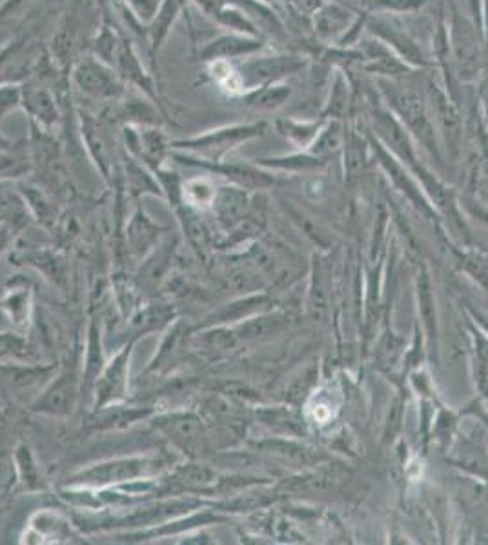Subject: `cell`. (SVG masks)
Returning <instances> with one entry per match:
<instances>
[{
  "label": "cell",
  "mask_w": 488,
  "mask_h": 545,
  "mask_svg": "<svg viewBox=\"0 0 488 545\" xmlns=\"http://www.w3.org/2000/svg\"><path fill=\"white\" fill-rule=\"evenodd\" d=\"M15 462H16V469H18V475H20L22 482L31 489L38 487V469L35 466L33 455H31L27 445H18L16 447Z\"/></svg>",
  "instance_id": "obj_25"
},
{
  "label": "cell",
  "mask_w": 488,
  "mask_h": 545,
  "mask_svg": "<svg viewBox=\"0 0 488 545\" xmlns=\"http://www.w3.org/2000/svg\"><path fill=\"white\" fill-rule=\"evenodd\" d=\"M212 209L223 224H234L241 220L246 209V194L239 187H219L216 191Z\"/></svg>",
  "instance_id": "obj_15"
},
{
  "label": "cell",
  "mask_w": 488,
  "mask_h": 545,
  "mask_svg": "<svg viewBox=\"0 0 488 545\" xmlns=\"http://www.w3.org/2000/svg\"><path fill=\"white\" fill-rule=\"evenodd\" d=\"M154 424L179 449L188 451L190 456H196V453L205 447V424L194 413H168L155 418Z\"/></svg>",
  "instance_id": "obj_5"
},
{
  "label": "cell",
  "mask_w": 488,
  "mask_h": 545,
  "mask_svg": "<svg viewBox=\"0 0 488 545\" xmlns=\"http://www.w3.org/2000/svg\"><path fill=\"white\" fill-rule=\"evenodd\" d=\"M166 464L157 456H130L115 458L110 462L97 464L86 471L73 477V484L88 489H106L119 487L124 484H133L139 480H148L161 473Z\"/></svg>",
  "instance_id": "obj_1"
},
{
  "label": "cell",
  "mask_w": 488,
  "mask_h": 545,
  "mask_svg": "<svg viewBox=\"0 0 488 545\" xmlns=\"http://www.w3.org/2000/svg\"><path fill=\"white\" fill-rule=\"evenodd\" d=\"M260 130H262V126H238V128L212 131V133H207L197 139L179 141L174 146L179 150H190V152L201 153L205 157H210L212 162H216L223 153L232 150L236 144L259 135Z\"/></svg>",
  "instance_id": "obj_7"
},
{
  "label": "cell",
  "mask_w": 488,
  "mask_h": 545,
  "mask_svg": "<svg viewBox=\"0 0 488 545\" xmlns=\"http://www.w3.org/2000/svg\"><path fill=\"white\" fill-rule=\"evenodd\" d=\"M119 46H121V40L117 38V35L113 33L111 26L108 22H104L97 40H95V53H97V58L102 60L104 64L108 66H113L117 53H119Z\"/></svg>",
  "instance_id": "obj_24"
},
{
  "label": "cell",
  "mask_w": 488,
  "mask_h": 545,
  "mask_svg": "<svg viewBox=\"0 0 488 545\" xmlns=\"http://www.w3.org/2000/svg\"><path fill=\"white\" fill-rule=\"evenodd\" d=\"M122 117H130V121L137 122V124H157L159 119L155 110L141 99H132V100H124L122 110H121Z\"/></svg>",
  "instance_id": "obj_27"
},
{
  "label": "cell",
  "mask_w": 488,
  "mask_h": 545,
  "mask_svg": "<svg viewBox=\"0 0 488 545\" xmlns=\"http://www.w3.org/2000/svg\"><path fill=\"white\" fill-rule=\"evenodd\" d=\"M135 339L122 348L110 363L104 365L95 387H93V407L101 409L110 404H119L128 394V382H130V362L133 353Z\"/></svg>",
  "instance_id": "obj_4"
},
{
  "label": "cell",
  "mask_w": 488,
  "mask_h": 545,
  "mask_svg": "<svg viewBox=\"0 0 488 545\" xmlns=\"http://www.w3.org/2000/svg\"><path fill=\"white\" fill-rule=\"evenodd\" d=\"M159 225L152 222L148 215H144L141 209L132 216V222L128 225V244L130 251L137 257H143L152 249V246L157 242Z\"/></svg>",
  "instance_id": "obj_14"
},
{
  "label": "cell",
  "mask_w": 488,
  "mask_h": 545,
  "mask_svg": "<svg viewBox=\"0 0 488 545\" xmlns=\"http://www.w3.org/2000/svg\"><path fill=\"white\" fill-rule=\"evenodd\" d=\"M80 385L82 378H79L77 362L73 361L44 389V393L33 402L31 409L49 416H68L75 407Z\"/></svg>",
  "instance_id": "obj_3"
},
{
  "label": "cell",
  "mask_w": 488,
  "mask_h": 545,
  "mask_svg": "<svg viewBox=\"0 0 488 545\" xmlns=\"http://www.w3.org/2000/svg\"><path fill=\"white\" fill-rule=\"evenodd\" d=\"M168 482L172 487H177L181 491H205L217 482V475L208 466L185 464L170 475Z\"/></svg>",
  "instance_id": "obj_13"
},
{
  "label": "cell",
  "mask_w": 488,
  "mask_h": 545,
  "mask_svg": "<svg viewBox=\"0 0 488 545\" xmlns=\"http://www.w3.org/2000/svg\"><path fill=\"white\" fill-rule=\"evenodd\" d=\"M15 166H16V161L13 157L0 153V177L9 173L11 170H15Z\"/></svg>",
  "instance_id": "obj_36"
},
{
  "label": "cell",
  "mask_w": 488,
  "mask_h": 545,
  "mask_svg": "<svg viewBox=\"0 0 488 545\" xmlns=\"http://www.w3.org/2000/svg\"><path fill=\"white\" fill-rule=\"evenodd\" d=\"M216 191L207 179H194L183 185V200L192 207H212Z\"/></svg>",
  "instance_id": "obj_21"
},
{
  "label": "cell",
  "mask_w": 488,
  "mask_h": 545,
  "mask_svg": "<svg viewBox=\"0 0 488 545\" xmlns=\"http://www.w3.org/2000/svg\"><path fill=\"white\" fill-rule=\"evenodd\" d=\"M385 89L388 91V97H390L392 104L396 106L399 115L407 121L410 130L416 131L418 137L429 148L436 150L434 130H432V124L429 121V113H427L423 99L414 89H408V88H403V86H388Z\"/></svg>",
  "instance_id": "obj_6"
},
{
  "label": "cell",
  "mask_w": 488,
  "mask_h": 545,
  "mask_svg": "<svg viewBox=\"0 0 488 545\" xmlns=\"http://www.w3.org/2000/svg\"><path fill=\"white\" fill-rule=\"evenodd\" d=\"M115 64H117L121 79L130 80L132 84H137L141 89H144V93L148 97L157 99L154 84H152V79L148 77V73H144V69H143V66H141V62H139V58H137V55H135V51H133V47H132L130 42L121 40Z\"/></svg>",
  "instance_id": "obj_11"
},
{
  "label": "cell",
  "mask_w": 488,
  "mask_h": 545,
  "mask_svg": "<svg viewBox=\"0 0 488 545\" xmlns=\"http://www.w3.org/2000/svg\"><path fill=\"white\" fill-rule=\"evenodd\" d=\"M174 319V309L166 308V306H152L144 311H141V315L133 320V328L137 330L135 341L144 337L150 331H157L163 330L166 324H170Z\"/></svg>",
  "instance_id": "obj_18"
},
{
  "label": "cell",
  "mask_w": 488,
  "mask_h": 545,
  "mask_svg": "<svg viewBox=\"0 0 488 545\" xmlns=\"http://www.w3.org/2000/svg\"><path fill=\"white\" fill-rule=\"evenodd\" d=\"M73 80L77 88L101 100H119L126 95L124 82L111 66L104 64L99 58L88 57L80 60L73 71Z\"/></svg>",
  "instance_id": "obj_2"
},
{
  "label": "cell",
  "mask_w": 488,
  "mask_h": 545,
  "mask_svg": "<svg viewBox=\"0 0 488 545\" xmlns=\"http://www.w3.org/2000/svg\"><path fill=\"white\" fill-rule=\"evenodd\" d=\"M80 121H82V137L86 141V146H88L91 157L97 161L102 175L108 179L110 177V155H108V146L104 142V137L101 135L99 124L88 113H82Z\"/></svg>",
  "instance_id": "obj_17"
},
{
  "label": "cell",
  "mask_w": 488,
  "mask_h": 545,
  "mask_svg": "<svg viewBox=\"0 0 488 545\" xmlns=\"http://www.w3.org/2000/svg\"><path fill=\"white\" fill-rule=\"evenodd\" d=\"M27 304H29V299H27V293L20 291V293H11L5 302H4V308L7 309V315L9 319L15 322V324H20L24 319H26V313H27Z\"/></svg>",
  "instance_id": "obj_33"
},
{
  "label": "cell",
  "mask_w": 488,
  "mask_h": 545,
  "mask_svg": "<svg viewBox=\"0 0 488 545\" xmlns=\"http://www.w3.org/2000/svg\"><path fill=\"white\" fill-rule=\"evenodd\" d=\"M128 179H130L132 189L137 191V193H144V191L154 193V194L155 193H163L161 183L152 181V177L141 166H137L133 162L128 164Z\"/></svg>",
  "instance_id": "obj_31"
},
{
  "label": "cell",
  "mask_w": 488,
  "mask_h": 545,
  "mask_svg": "<svg viewBox=\"0 0 488 545\" xmlns=\"http://www.w3.org/2000/svg\"><path fill=\"white\" fill-rule=\"evenodd\" d=\"M279 328H281V319L279 317H275V319L260 317V319L244 322L243 326L239 328V333H241V337H244V339H257V337L273 333Z\"/></svg>",
  "instance_id": "obj_29"
},
{
  "label": "cell",
  "mask_w": 488,
  "mask_h": 545,
  "mask_svg": "<svg viewBox=\"0 0 488 545\" xmlns=\"http://www.w3.org/2000/svg\"><path fill=\"white\" fill-rule=\"evenodd\" d=\"M22 102L27 110L29 117L38 122V126H44L46 130L53 128L58 122V111L57 102L53 95L42 86L27 82L22 88Z\"/></svg>",
  "instance_id": "obj_10"
},
{
  "label": "cell",
  "mask_w": 488,
  "mask_h": 545,
  "mask_svg": "<svg viewBox=\"0 0 488 545\" xmlns=\"http://www.w3.org/2000/svg\"><path fill=\"white\" fill-rule=\"evenodd\" d=\"M210 75L216 84H219L223 89H228L230 93H238L244 88L241 73L236 71L225 58L212 60Z\"/></svg>",
  "instance_id": "obj_23"
},
{
  "label": "cell",
  "mask_w": 488,
  "mask_h": 545,
  "mask_svg": "<svg viewBox=\"0 0 488 545\" xmlns=\"http://www.w3.org/2000/svg\"><path fill=\"white\" fill-rule=\"evenodd\" d=\"M0 216L15 227L26 222V198H20L4 183H0Z\"/></svg>",
  "instance_id": "obj_20"
},
{
  "label": "cell",
  "mask_w": 488,
  "mask_h": 545,
  "mask_svg": "<svg viewBox=\"0 0 488 545\" xmlns=\"http://www.w3.org/2000/svg\"><path fill=\"white\" fill-rule=\"evenodd\" d=\"M155 411L152 407H135V405H121L119 404H110L101 409H95L90 425L95 429H126L133 424H139L146 418H150Z\"/></svg>",
  "instance_id": "obj_9"
},
{
  "label": "cell",
  "mask_w": 488,
  "mask_h": 545,
  "mask_svg": "<svg viewBox=\"0 0 488 545\" xmlns=\"http://www.w3.org/2000/svg\"><path fill=\"white\" fill-rule=\"evenodd\" d=\"M257 447L275 453L281 458H286L290 462H299V464H310L313 460L312 451H306L304 447L293 444V442H286V440H268L259 444Z\"/></svg>",
  "instance_id": "obj_22"
},
{
  "label": "cell",
  "mask_w": 488,
  "mask_h": 545,
  "mask_svg": "<svg viewBox=\"0 0 488 545\" xmlns=\"http://www.w3.org/2000/svg\"><path fill=\"white\" fill-rule=\"evenodd\" d=\"M104 355H102V346H101V331L95 322L90 326V337H88V350H86V359H84V371H82V385L80 391L84 398L93 394V387L104 369Z\"/></svg>",
  "instance_id": "obj_12"
},
{
  "label": "cell",
  "mask_w": 488,
  "mask_h": 545,
  "mask_svg": "<svg viewBox=\"0 0 488 545\" xmlns=\"http://www.w3.org/2000/svg\"><path fill=\"white\" fill-rule=\"evenodd\" d=\"M297 68H301V62L293 57H266V58H257V60H249L246 62L241 68V79H243L244 86H266L268 82L295 71Z\"/></svg>",
  "instance_id": "obj_8"
},
{
  "label": "cell",
  "mask_w": 488,
  "mask_h": 545,
  "mask_svg": "<svg viewBox=\"0 0 488 545\" xmlns=\"http://www.w3.org/2000/svg\"><path fill=\"white\" fill-rule=\"evenodd\" d=\"M264 304H266V299H264V297H251V299H246V300H241V302H238V304H232V306L223 308L214 319H217L219 322L241 320L246 315H249V313L260 309Z\"/></svg>",
  "instance_id": "obj_26"
},
{
  "label": "cell",
  "mask_w": 488,
  "mask_h": 545,
  "mask_svg": "<svg viewBox=\"0 0 488 545\" xmlns=\"http://www.w3.org/2000/svg\"><path fill=\"white\" fill-rule=\"evenodd\" d=\"M259 420L264 424V425H270V427H275V429H282V431H290L293 433L295 431V420L292 418V414L288 411H282V409H262L257 413Z\"/></svg>",
  "instance_id": "obj_32"
},
{
  "label": "cell",
  "mask_w": 488,
  "mask_h": 545,
  "mask_svg": "<svg viewBox=\"0 0 488 545\" xmlns=\"http://www.w3.org/2000/svg\"><path fill=\"white\" fill-rule=\"evenodd\" d=\"M319 148V152L323 153V152H332V150H335L337 146H339V130L337 128H334V130H328L324 135H323V139L319 141V144H317Z\"/></svg>",
  "instance_id": "obj_35"
},
{
  "label": "cell",
  "mask_w": 488,
  "mask_h": 545,
  "mask_svg": "<svg viewBox=\"0 0 488 545\" xmlns=\"http://www.w3.org/2000/svg\"><path fill=\"white\" fill-rule=\"evenodd\" d=\"M22 102V88L15 84L0 86V121Z\"/></svg>",
  "instance_id": "obj_34"
},
{
  "label": "cell",
  "mask_w": 488,
  "mask_h": 545,
  "mask_svg": "<svg viewBox=\"0 0 488 545\" xmlns=\"http://www.w3.org/2000/svg\"><path fill=\"white\" fill-rule=\"evenodd\" d=\"M183 4H185V0H163L161 9L157 11L155 24L152 27V49L154 51L159 49L172 22L177 18V13L183 9Z\"/></svg>",
  "instance_id": "obj_19"
},
{
  "label": "cell",
  "mask_w": 488,
  "mask_h": 545,
  "mask_svg": "<svg viewBox=\"0 0 488 545\" xmlns=\"http://www.w3.org/2000/svg\"><path fill=\"white\" fill-rule=\"evenodd\" d=\"M334 484H335L334 477L324 473H315L310 477L297 478L292 484H286V487L292 491H324V489H330Z\"/></svg>",
  "instance_id": "obj_30"
},
{
  "label": "cell",
  "mask_w": 488,
  "mask_h": 545,
  "mask_svg": "<svg viewBox=\"0 0 488 545\" xmlns=\"http://www.w3.org/2000/svg\"><path fill=\"white\" fill-rule=\"evenodd\" d=\"M288 95H290V91H286V89H282V88L262 86L259 91H255V93L248 99V102H249L251 106H255V108H266V110H270V108L279 106Z\"/></svg>",
  "instance_id": "obj_28"
},
{
  "label": "cell",
  "mask_w": 488,
  "mask_h": 545,
  "mask_svg": "<svg viewBox=\"0 0 488 545\" xmlns=\"http://www.w3.org/2000/svg\"><path fill=\"white\" fill-rule=\"evenodd\" d=\"M257 47H260V42L257 40H249V38H244V37H221L217 40H214L212 44H208L203 51H201V57L205 60H217V58H234V57H239V55H246V53H251L255 51Z\"/></svg>",
  "instance_id": "obj_16"
}]
</instances>
